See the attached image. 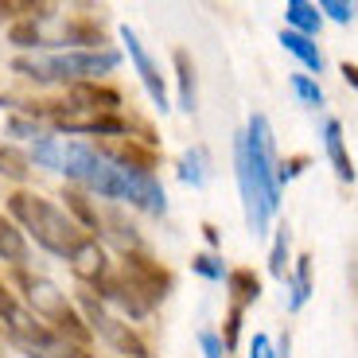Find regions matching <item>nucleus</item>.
I'll use <instances>...</instances> for the list:
<instances>
[{
    "label": "nucleus",
    "instance_id": "1",
    "mask_svg": "<svg viewBox=\"0 0 358 358\" xmlns=\"http://www.w3.org/2000/svg\"><path fill=\"white\" fill-rule=\"evenodd\" d=\"M59 171L82 187H90L94 195L113 199V203H133L148 215H164L168 210V195H164V183L152 171H133L121 168V164L106 160V156L94 148L90 141H59Z\"/></svg>",
    "mask_w": 358,
    "mask_h": 358
},
{
    "label": "nucleus",
    "instance_id": "2",
    "mask_svg": "<svg viewBox=\"0 0 358 358\" xmlns=\"http://www.w3.org/2000/svg\"><path fill=\"white\" fill-rule=\"evenodd\" d=\"M8 218L20 226V234L27 230L36 238V245H43L55 257H66V253L86 238L82 226L71 222V215H66L63 206H55L51 199H43V195H31V191L8 195Z\"/></svg>",
    "mask_w": 358,
    "mask_h": 358
},
{
    "label": "nucleus",
    "instance_id": "3",
    "mask_svg": "<svg viewBox=\"0 0 358 358\" xmlns=\"http://www.w3.org/2000/svg\"><path fill=\"white\" fill-rule=\"evenodd\" d=\"M121 55L98 47V51H63V55H47V59H16L12 71L24 74L31 82H66V86H78V82H98L101 74L117 71Z\"/></svg>",
    "mask_w": 358,
    "mask_h": 358
},
{
    "label": "nucleus",
    "instance_id": "4",
    "mask_svg": "<svg viewBox=\"0 0 358 358\" xmlns=\"http://www.w3.org/2000/svg\"><path fill=\"white\" fill-rule=\"evenodd\" d=\"M20 285H24V296H27V312L36 315L39 323H47V327H51L63 343H71V347H86L90 327L71 308L66 292H59V285H51L47 277H20Z\"/></svg>",
    "mask_w": 358,
    "mask_h": 358
},
{
    "label": "nucleus",
    "instance_id": "5",
    "mask_svg": "<svg viewBox=\"0 0 358 358\" xmlns=\"http://www.w3.org/2000/svg\"><path fill=\"white\" fill-rule=\"evenodd\" d=\"M245 160H250V176L257 183V195L265 203L268 218L280 210V164H277V136L268 125L265 113H250V125H245Z\"/></svg>",
    "mask_w": 358,
    "mask_h": 358
},
{
    "label": "nucleus",
    "instance_id": "6",
    "mask_svg": "<svg viewBox=\"0 0 358 358\" xmlns=\"http://www.w3.org/2000/svg\"><path fill=\"white\" fill-rule=\"evenodd\" d=\"M0 320H4L8 339L16 343L27 358H59L63 355V339H59L47 323H39L4 285H0Z\"/></svg>",
    "mask_w": 358,
    "mask_h": 358
},
{
    "label": "nucleus",
    "instance_id": "7",
    "mask_svg": "<svg viewBox=\"0 0 358 358\" xmlns=\"http://www.w3.org/2000/svg\"><path fill=\"white\" fill-rule=\"evenodd\" d=\"M78 300H82V312H86V327H90V335H101V339H106L109 347H117L121 355H129V358H152V355H148V343H144L141 335H136L133 327H129V323L113 320V315L106 312V304H101L98 296L82 292Z\"/></svg>",
    "mask_w": 358,
    "mask_h": 358
},
{
    "label": "nucleus",
    "instance_id": "8",
    "mask_svg": "<svg viewBox=\"0 0 358 358\" xmlns=\"http://www.w3.org/2000/svg\"><path fill=\"white\" fill-rule=\"evenodd\" d=\"M234 176H238V191H242V206H245V226H250L253 238H265L268 234V210L257 195V183L250 176V160H245V136H234Z\"/></svg>",
    "mask_w": 358,
    "mask_h": 358
},
{
    "label": "nucleus",
    "instance_id": "9",
    "mask_svg": "<svg viewBox=\"0 0 358 358\" xmlns=\"http://www.w3.org/2000/svg\"><path fill=\"white\" fill-rule=\"evenodd\" d=\"M121 43H125V51H129V59H133V66H136V74H141V82H144V90H148V98H152V106L160 109V113H168V82H164V74H160V63H156L152 55L144 51V43H141V36H136L133 27H121Z\"/></svg>",
    "mask_w": 358,
    "mask_h": 358
},
{
    "label": "nucleus",
    "instance_id": "10",
    "mask_svg": "<svg viewBox=\"0 0 358 358\" xmlns=\"http://www.w3.org/2000/svg\"><path fill=\"white\" fill-rule=\"evenodd\" d=\"M125 273H121V280H129V285L136 288V292L148 300V304H160L164 296H168V288H171V277L164 273L160 265H152L148 257H141V253H125Z\"/></svg>",
    "mask_w": 358,
    "mask_h": 358
},
{
    "label": "nucleus",
    "instance_id": "11",
    "mask_svg": "<svg viewBox=\"0 0 358 358\" xmlns=\"http://www.w3.org/2000/svg\"><path fill=\"white\" fill-rule=\"evenodd\" d=\"M66 265L82 285H101L109 277V253L98 238H82L71 253H66Z\"/></svg>",
    "mask_w": 358,
    "mask_h": 358
},
{
    "label": "nucleus",
    "instance_id": "12",
    "mask_svg": "<svg viewBox=\"0 0 358 358\" xmlns=\"http://www.w3.org/2000/svg\"><path fill=\"white\" fill-rule=\"evenodd\" d=\"M66 109H78V113H117L121 109V94L98 82H78V86L66 90Z\"/></svg>",
    "mask_w": 358,
    "mask_h": 358
},
{
    "label": "nucleus",
    "instance_id": "13",
    "mask_svg": "<svg viewBox=\"0 0 358 358\" xmlns=\"http://www.w3.org/2000/svg\"><path fill=\"white\" fill-rule=\"evenodd\" d=\"M98 300H101V304H117L129 320H144V315L152 312V304H148V300H144V296L136 292L129 280H121V277H106V280H101V285H98Z\"/></svg>",
    "mask_w": 358,
    "mask_h": 358
},
{
    "label": "nucleus",
    "instance_id": "14",
    "mask_svg": "<svg viewBox=\"0 0 358 358\" xmlns=\"http://www.w3.org/2000/svg\"><path fill=\"white\" fill-rule=\"evenodd\" d=\"M323 148H327V160H331L335 176H339L343 183H355V164H350V156H347V144H343V125L335 121V117H327V121H323Z\"/></svg>",
    "mask_w": 358,
    "mask_h": 358
},
{
    "label": "nucleus",
    "instance_id": "15",
    "mask_svg": "<svg viewBox=\"0 0 358 358\" xmlns=\"http://www.w3.org/2000/svg\"><path fill=\"white\" fill-rule=\"evenodd\" d=\"M285 20H288V31H296V36L304 39H315L323 27V16L315 4H308V0H288L285 4Z\"/></svg>",
    "mask_w": 358,
    "mask_h": 358
},
{
    "label": "nucleus",
    "instance_id": "16",
    "mask_svg": "<svg viewBox=\"0 0 358 358\" xmlns=\"http://www.w3.org/2000/svg\"><path fill=\"white\" fill-rule=\"evenodd\" d=\"M285 280H288V312H300V308L312 300V257L296 261V268Z\"/></svg>",
    "mask_w": 358,
    "mask_h": 358
},
{
    "label": "nucleus",
    "instance_id": "17",
    "mask_svg": "<svg viewBox=\"0 0 358 358\" xmlns=\"http://www.w3.org/2000/svg\"><path fill=\"white\" fill-rule=\"evenodd\" d=\"M176 78H179V109L195 113L199 109V94H195V63L187 51H176Z\"/></svg>",
    "mask_w": 358,
    "mask_h": 358
},
{
    "label": "nucleus",
    "instance_id": "18",
    "mask_svg": "<svg viewBox=\"0 0 358 358\" xmlns=\"http://www.w3.org/2000/svg\"><path fill=\"white\" fill-rule=\"evenodd\" d=\"M226 285H230V308H238L242 312L245 304H257V296H261V280L253 277L250 268H234V273H226Z\"/></svg>",
    "mask_w": 358,
    "mask_h": 358
},
{
    "label": "nucleus",
    "instance_id": "19",
    "mask_svg": "<svg viewBox=\"0 0 358 358\" xmlns=\"http://www.w3.org/2000/svg\"><path fill=\"white\" fill-rule=\"evenodd\" d=\"M0 261H12V265H24L27 261V238L4 215H0Z\"/></svg>",
    "mask_w": 358,
    "mask_h": 358
},
{
    "label": "nucleus",
    "instance_id": "20",
    "mask_svg": "<svg viewBox=\"0 0 358 358\" xmlns=\"http://www.w3.org/2000/svg\"><path fill=\"white\" fill-rule=\"evenodd\" d=\"M179 179L183 183H191V187H203L206 179H210V156H206V148H191V152L179 156Z\"/></svg>",
    "mask_w": 358,
    "mask_h": 358
},
{
    "label": "nucleus",
    "instance_id": "21",
    "mask_svg": "<svg viewBox=\"0 0 358 358\" xmlns=\"http://www.w3.org/2000/svg\"><path fill=\"white\" fill-rule=\"evenodd\" d=\"M280 47H285L288 55H296V59H300V63H304L312 74L323 71V55H320V47H315L312 39L296 36V31H280Z\"/></svg>",
    "mask_w": 358,
    "mask_h": 358
},
{
    "label": "nucleus",
    "instance_id": "22",
    "mask_svg": "<svg viewBox=\"0 0 358 358\" xmlns=\"http://www.w3.org/2000/svg\"><path fill=\"white\" fill-rule=\"evenodd\" d=\"M27 164L47 168V171H59V136L39 133L36 141H31V156H27Z\"/></svg>",
    "mask_w": 358,
    "mask_h": 358
},
{
    "label": "nucleus",
    "instance_id": "23",
    "mask_svg": "<svg viewBox=\"0 0 358 358\" xmlns=\"http://www.w3.org/2000/svg\"><path fill=\"white\" fill-rule=\"evenodd\" d=\"M63 199H66V210H71V222L74 226L82 222L86 230H101V226H98V210L86 203V195H82V191H63Z\"/></svg>",
    "mask_w": 358,
    "mask_h": 358
},
{
    "label": "nucleus",
    "instance_id": "24",
    "mask_svg": "<svg viewBox=\"0 0 358 358\" xmlns=\"http://www.w3.org/2000/svg\"><path fill=\"white\" fill-rule=\"evenodd\" d=\"M288 242H292L288 226H277V238H273V250H268V273L277 280L288 277Z\"/></svg>",
    "mask_w": 358,
    "mask_h": 358
},
{
    "label": "nucleus",
    "instance_id": "25",
    "mask_svg": "<svg viewBox=\"0 0 358 358\" xmlns=\"http://www.w3.org/2000/svg\"><path fill=\"white\" fill-rule=\"evenodd\" d=\"M8 43H16L20 51H36V47H43V36H39V24H36V16H31V20H24V24H12V31H8Z\"/></svg>",
    "mask_w": 358,
    "mask_h": 358
},
{
    "label": "nucleus",
    "instance_id": "26",
    "mask_svg": "<svg viewBox=\"0 0 358 358\" xmlns=\"http://www.w3.org/2000/svg\"><path fill=\"white\" fill-rule=\"evenodd\" d=\"M288 86H292V94L304 101V106H312V109L323 106V90H320V82H315V78H308V74H292Z\"/></svg>",
    "mask_w": 358,
    "mask_h": 358
},
{
    "label": "nucleus",
    "instance_id": "27",
    "mask_svg": "<svg viewBox=\"0 0 358 358\" xmlns=\"http://www.w3.org/2000/svg\"><path fill=\"white\" fill-rule=\"evenodd\" d=\"M27 171H31V164H27V156L20 152V148H0V176L8 179H27Z\"/></svg>",
    "mask_w": 358,
    "mask_h": 358
},
{
    "label": "nucleus",
    "instance_id": "28",
    "mask_svg": "<svg viewBox=\"0 0 358 358\" xmlns=\"http://www.w3.org/2000/svg\"><path fill=\"white\" fill-rule=\"evenodd\" d=\"M191 268H195L199 277H206V280H226V265H222V257H215V253H199V257H191Z\"/></svg>",
    "mask_w": 358,
    "mask_h": 358
},
{
    "label": "nucleus",
    "instance_id": "29",
    "mask_svg": "<svg viewBox=\"0 0 358 358\" xmlns=\"http://www.w3.org/2000/svg\"><path fill=\"white\" fill-rule=\"evenodd\" d=\"M315 8H320V16H331L335 24H350V20H355V4H343V0H320V4H315Z\"/></svg>",
    "mask_w": 358,
    "mask_h": 358
},
{
    "label": "nucleus",
    "instance_id": "30",
    "mask_svg": "<svg viewBox=\"0 0 358 358\" xmlns=\"http://www.w3.org/2000/svg\"><path fill=\"white\" fill-rule=\"evenodd\" d=\"M39 133H43V129H39L36 117H8V136H27V141H36Z\"/></svg>",
    "mask_w": 358,
    "mask_h": 358
},
{
    "label": "nucleus",
    "instance_id": "31",
    "mask_svg": "<svg viewBox=\"0 0 358 358\" xmlns=\"http://www.w3.org/2000/svg\"><path fill=\"white\" fill-rule=\"evenodd\" d=\"M199 347H203V358H226V347L215 331H199Z\"/></svg>",
    "mask_w": 358,
    "mask_h": 358
},
{
    "label": "nucleus",
    "instance_id": "32",
    "mask_svg": "<svg viewBox=\"0 0 358 358\" xmlns=\"http://www.w3.org/2000/svg\"><path fill=\"white\" fill-rule=\"evenodd\" d=\"M250 358H277V343L257 331V335H253V343H250Z\"/></svg>",
    "mask_w": 358,
    "mask_h": 358
},
{
    "label": "nucleus",
    "instance_id": "33",
    "mask_svg": "<svg viewBox=\"0 0 358 358\" xmlns=\"http://www.w3.org/2000/svg\"><path fill=\"white\" fill-rule=\"evenodd\" d=\"M238 331H242V312H238V308H230V320H226V339H222L226 350L238 343Z\"/></svg>",
    "mask_w": 358,
    "mask_h": 358
},
{
    "label": "nucleus",
    "instance_id": "34",
    "mask_svg": "<svg viewBox=\"0 0 358 358\" xmlns=\"http://www.w3.org/2000/svg\"><path fill=\"white\" fill-rule=\"evenodd\" d=\"M59 358H94V355H90L86 347H71V343H63V355Z\"/></svg>",
    "mask_w": 358,
    "mask_h": 358
},
{
    "label": "nucleus",
    "instance_id": "35",
    "mask_svg": "<svg viewBox=\"0 0 358 358\" xmlns=\"http://www.w3.org/2000/svg\"><path fill=\"white\" fill-rule=\"evenodd\" d=\"M288 347H292V343H288V335H280V343H277V358H292V355H288Z\"/></svg>",
    "mask_w": 358,
    "mask_h": 358
},
{
    "label": "nucleus",
    "instance_id": "36",
    "mask_svg": "<svg viewBox=\"0 0 358 358\" xmlns=\"http://www.w3.org/2000/svg\"><path fill=\"white\" fill-rule=\"evenodd\" d=\"M343 74H347V82H350V86H358V71H355V63H347V66H343Z\"/></svg>",
    "mask_w": 358,
    "mask_h": 358
}]
</instances>
